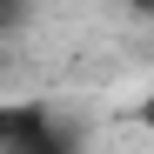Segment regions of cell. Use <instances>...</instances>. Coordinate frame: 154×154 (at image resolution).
Returning a JSON list of instances; mask_svg holds the SVG:
<instances>
[{
    "label": "cell",
    "mask_w": 154,
    "mask_h": 154,
    "mask_svg": "<svg viewBox=\"0 0 154 154\" xmlns=\"http://www.w3.org/2000/svg\"><path fill=\"white\" fill-rule=\"evenodd\" d=\"M20 7H27V0H0V27H14V20H20Z\"/></svg>",
    "instance_id": "obj_1"
},
{
    "label": "cell",
    "mask_w": 154,
    "mask_h": 154,
    "mask_svg": "<svg viewBox=\"0 0 154 154\" xmlns=\"http://www.w3.org/2000/svg\"><path fill=\"white\" fill-rule=\"evenodd\" d=\"M141 14H154V0H141Z\"/></svg>",
    "instance_id": "obj_2"
},
{
    "label": "cell",
    "mask_w": 154,
    "mask_h": 154,
    "mask_svg": "<svg viewBox=\"0 0 154 154\" xmlns=\"http://www.w3.org/2000/svg\"><path fill=\"white\" fill-rule=\"evenodd\" d=\"M0 121H7V107H0Z\"/></svg>",
    "instance_id": "obj_3"
}]
</instances>
